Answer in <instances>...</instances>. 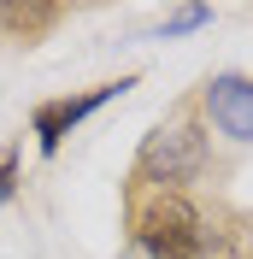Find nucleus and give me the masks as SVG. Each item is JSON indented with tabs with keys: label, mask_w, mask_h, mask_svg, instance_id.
<instances>
[{
	"label": "nucleus",
	"mask_w": 253,
	"mask_h": 259,
	"mask_svg": "<svg viewBox=\"0 0 253 259\" xmlns=\"http://www.w3.org/2000/svg\"><path fill=\"white\" fill-rule=\"evenodd\" d=\"M206 112L230 142H253V82L247 77H212L206 82Z\"/></svg>",
	"instance_id": "nucleus-4"
},
{
	"label": "nucleus",
	"mask_w": 253,
	"mask_h": 259,
	"mask_svg": "<svg viewBox=\"0 0 253 259\" xmlns=\"http://www.w3.org/2000/svg\"><path fill=\"white\" fill-rule=\"evenodd\" d=\"M206 159H212V153H206V130L200 124H171V130H153L142 142L136 171H142V183H153V189L183 194L206 171Z\"/></svg>",
	"instance_id": "nucleus-2"
},
{
	"label": "nucleus",
	"mask_w": 253,
	"mask_h": 259,
	"mask_svg": "<svg viewBox=\"0 0 253 259\" xmlns=\"http://www.w3.org/2000/svg\"><path fill=\"white\" fill-rule=\"evenodd\" d=\"M0 18L12 30H48L53 18H59V6H0Z\"/></svg>",
	"instance_id": "nucleus-6"
},
{
	"label": "nucleus",
	"mask_w": 253,
	"mask_h": 259,
	"mask_svg": "<svg viewBox=\"0 0 253 259\" xmlns=\"http://www.w3.org/2000/svg\"><path fill=\"white\" fill-rule=\"evenodd\" d=\"M124 89H136V77H118V82H100V89H89V95H77V100H48V106H35V142H41V153H53V147L71 136V130L82 124V118L95 112V106H106L112 95H124Z\"/></svg>",
	"instance_id": "nucleus-3"
},
{
	"label": "nucleus",
	"mask_w": 253,
	"mask_h": 259,
	"mask_svg": "<svg viewBox=\"0 0 253 259\" xmlns=\"http://www.w3.org/2000/svg\"><path fill=\"white\" fill-rule=\"evenodd\" d=\"M206 18H212L206 6H183V12H177L171 24H165V35H171V30H194V24H206Z\"/></svg>",
	"instance_id": "nucleus-8"
},
{
	"label": "nucleus",
	"mask_w": 253,
	"mask_h": 259,
	"mask_svg": "<svg viewBox=\"0 0 253 259\" xmlns=\"http://www.w3.org/2000/svg\"><path fill=\"white\" fill-rule=\"evenodd\" d=\"M136 242L147 247L153 259H200L206 253V218L189 194H171V189H153L136 206Z\"/></svg>",
	"instance_id": "nucleus-1"
},
{
	"label": "nucleus",
	"mask_w": 253,
	"mask_h": 259,
	"mask_svg": "<svg viewBox=\"0 0 253 259\" xmlns=\"http://www.w3.org/2000/svg\"><path fill=\"white\" fill-rule=\"evenodd\" d=\"M224 253H230V259H253V212H236V218H230Z\"/></svg>",
	"instance_id": "nucleus-5"
},
{
	"label": "nucleus",
	"mask_w": 253,
	"mask_h": 259,
	"mask_svg": "<svg viewBox=\"0 0 253 259\" xmlns=\"http://www.w3.org/2000/svg\"><path fill=\"white\" fill-rule=\"evenodd\" d=\"M18 189V153H0V200H12Z\"/></svg>",
	"instance_id": "nucleus-7"
}]
</instances>
